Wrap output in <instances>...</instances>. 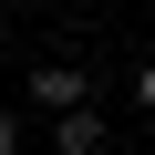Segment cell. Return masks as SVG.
I'll use <instances>...</instances> for the list:
<instances>
[{
  "instance_id": "1",
  "label": "cell",
  "mask_w": 155,
  "mask_h": 155,
  "mask_svg": "<svg viewBox=\"0 0 155 155\" xmlns=\"http://www.w3.org/2000/svg\"><path fill=\"white\" fill-rule=\"evenodd\" d=\"M21 93H31V114H72V104H93V62H72V52L62 62H31Z\"/></svg>"
},
{
  "instance_id": "2",
  "label": "cell",
  "mask_w": 155,
  "mask_h": 155,
  "mask_svg": "<svg viewBox=\"0 0 155 155\" xmlns=\"http://www.w3.org/2000/svg\"><path fill=\"white\" fill-rule=\"evenodd\" d=\"M114 145V124L93 114V104H72V114H52V155H104Z\"/></svg>"
},
{
  "instance_id": "3",
  "label": "cell",
  "mask_w": 155,
  "mask_h": 155,
  "mask_svg": "<svg viewBox=\"0 0 155 155\" xmlns=\"http://www.w3.org/2000/svg\"><path fill=\"white\" fill-rule=\"evenodd\" d=\"M134 114H155V62H134Z\"/></svg>"
},
{
  "instance_id": "4",
  "label": "cell",
  "mask_w": 155,
  "mask_h": 155,
  "mask_svg": "<svg viewBox=\"0 0 155 155\" xmlns=\"http://www.w3.org/2000/svg\"><path fill=\"white\" fill-rule=\"evenodd\" d=\"M21 145H31V134H21V114H0V155H21Z\"/></svg>"
}]
</instances>
